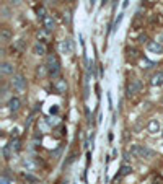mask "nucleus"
<instances>
[{"instance_id":"obj_1","label":"nucleus","mask_w":163,"mask_h":184,"mask_svg":"<svg viewBox=\"0 0 163 184\" xmlns=\"http://www.w3.org/2000/svg\"><path fill=\"white\" fill-rule=\"evenodd\" d=\"M46 67H47V72L51 77H59V73H60V64L59 60H57V57L55 54H49L47 55V59H46Z\"/></svg>"},{"instance_id":"obj_2","label":"nucleus","mask_w":163,"mask_h":184,"mask_svg":"<svg viewBox=\"0 0 163 184\" xmlns=\"http://www.w3.org/2000/svg\"><path fill=\"white\" fill-rule=\"evenodd\" d=\"M130 153L135 155V156H139V158H147V160L155 156V152H153L152 148L145 147V145H139V144H135V145L130 147Z\"/></svg>"},{"instance_id":"obj_3","label":"nucleus","mask_w":163,"mask_h":184,"mask_svg":"<svg viewBox=\"0 0 163 184\" xmlns=\"http://www.w3.org/2000/svg\"><path fill=\"white\" fill-rule=\"evenodd\" d=\"M12 85L16 91H24L26 90V80H24L23 75H13V80H12Z\"/></svg>"},{"instance_id":"obj_4","label":"nucleus","mask_w":163,"mask_h":184,"mask_svg":"<svg viewBox=\"0 0 163 184\" xmlns=\"http://www.w3.org/2000/svg\"><path fill=\"white\" fill-rule=\"evenodd\" d=\"M142 88V81L139 80V78H134V80H130L127 83V95L129 96H134L135 93H139Z\"/></svg>"},{"instance_id":"obj_5","label":"nucleus","mask_w":163,"mask_h":184,"mask_svg":"<svg viewBox=\"0 0 163 184\" xmlns=\"http://www.w3.org/2000/svg\"><path fill=\"white\" fill-rule=\"evenodd\" d=\"M147 49H149V52H153V54H163V44H160L158 41L147 43Z\"/></svg>"},{"instance_id":"obj_6","label":"nucleus","mask_w":163,"mask_h":184,"mask_svg":"<svg viewBox=\"0 0 163 184\" xmlns=\"http://www.w3.org/2000/svg\"><path fill=\"white\" fill-rule=\"evenodd\" d=\"M60 49H62V52L64 54H72L73 52V43H72V39L67 38V39H64L62 41V44H60Z\"/></svg>"},{"instance_id":"obj_7","label":"nucleus","mask_w":163,"mask_h":184,"mask_svg":"<svg viewBox=\"0 0 163 184\" xmlns=\"http://www.w3.org/2000/svg\"><path fill=\"white\" fill-rule=\"evenodd\" d=\"M54 87L57 90V93H60V95H64L65 91H67V83H65L64 78H57L55 83H54Z\"/></svg>"},{"instance_id":"obj_8","label":"nucleus","mask_w":163,"mask_h":184,"mask_svg":"<svg viewBox=\"0 0 163 184\" xmlns=\"http://www.w3.org/2000/svg\"><path fill=\"white\" fill-rule=\"evenodd\" d=\"M160 121L158 119H150V122H149V132L150 134H158L160 132Z\"/></svg>"},{"instance_id":"obj_9","label":"nucleus","mask_w":163,"mask_h":184,"mask_svg":"<svg viewBox=\"0 0 163 184\" xmlns=\"http://www.w3.org/2000/svg\"><path fill=\"white\" fill-rule=\"evenodd\" d=\"M43 23H44V29L46 31H52L55 28V21H54V18H52L51 15H47L46 18L43 20Z\"/></svg>"},{"instance_id":"obj_10","label":"nucleus","mask_w":163,"mask_h":184,"mask_svg":"<svg viewBox=\"0 0 163 184\" xmlns=\"http://www.w3.org/2000/svg\"><path fill=\"white\" fill-rule=\"evenodd\" d=\"M8 108H10V111H18L20 108H21V101H20V98H10V101H8Z\"/></svg>"},{"instance_id":"obj_11","label":"nucleus","mask_w":163,"mask_h":184,"mask_svg":"<svg viewBox=\"0 0 163 184\" xmlns=\"http://www.w3.org/2000/svg\"><path fill=\"white\" fill-rule=\"evenodd\" d=\"M13 70H15V67L10 62H3L2 65H0V72H2L3 75H12Z\"/></svg>"},{"instance_id":"obj_12","label":"nucleus","mask_w":163,"mask_h":184,"mask_svg":"<svg viewBox=\"0 0 163 184\" xmlns=\"http://www.w3.org/2000/svg\"><path fill=\"white\" fill-rule=\"evenodd\" d=\"M150 83L153 87H160V85H163V72H157L152 77V80H150Z\"/></svg>"},{"instance_id":"obj_13","label":"nucleus","mask_w":163,"mask_h":184,"mask_svg":"<svg viewBox=\"0 0 163 184\" xmlns=\"http://www.w3.org/2000/svg\"><path fill=\"white\" fill-rule=\"evenodd\" d=\"M33 49H34V54H36V55H44V54H46V46L41 43V41H38Z\"/></svg>"},{"instance_id":"obj_14","label":"nucleus","mask_w":163,"mask_h":184,"mask_svg":"<svg viewBox=\"0 0 163 184\" xmlns=\"http://www.w3.org/2000/svg\"><path fill=\"white\" fill-rule=\"evenodd\" d=\"M10 39H12V33L8 29H2V31H0V41H2L3 44H7Z\"/></svg>"},{"instance_id":"obj_15","label":"nucleus","mask_w":163,"mask_h":184,"mask_svg":"<svg viewBox=\"0 0 163 184\" xmlns=\"http://www.w3.org/2000/svg\"><path fill=\"white\" fill-rule=\"evenodd\" d=\"M130 173H132V168H130V166H127V165L121 166V176H127V174H130Z\"/></svg>"},{"instance_id":"obj_16","label":"nucleus","mask_w":163,"mask_h":184,"mask_svg":"<svg viewBox=\"0 0 163 184\" xmlns=\"http://www.w3.org/2000/svg\"><path fill=\"white\" fill-rule=\"evenodd\" d=\"M12 152H13V150H12V147H10V145H5V147H3V156L7 158V160L12 156Z\"/></svg>"},{"instance_id":"obj_17","label":"nucleus","mask_w":163,"mask_h":184,"mask_svg":"<svg viewBox=\"0 0 163 184\" xmlns=\"http://www.w3.org/2000/svg\"><path fill=\"white\" fill-rule=\"evenodd\" d=\"M36 13H38V18H41V20H44L46 16H47V15H46V10H44V7H39Z\"/></svg>"},{"instance_id":"obj_18","label":"nucleus","mask_w":163,"mask_h":184,"mask_svg":"<svg viewBox=\"0 0 163 184\" xmlns=\"http://www.w3.org/2000/svg\"><path fill=\"white\" fill-rule=\"evenodd\" d=\"M23 166H24V168H28V170H34V163H33L29 158H26V160L23 161Z\"/></svg>"},{"instance_id":"obj_19","label":"nucleus","mask_w":163,"mask_h":184,"mask_svg":"<svg viewBox=\"0 0 163 184\" xmlns=\"http://www.w3.org/2000/svg\"><path fill=\"white\" fill-rule=\"evenodd\" d=\"M10 147H12V150H13V152H18V150H20V142L18 140H12V144H10Z\"/></svg>"},{"instance_id":"obj_20","label":"nucleus","mask_w":163,"mask_h":184,"mask_svg":"<svg viewBox=\"0 0 163 184\" xmlns=\"http://www.w3.org/2000/svg\"><path fill=\"white\" fill-rule=\"evenodd\" d=\"M140 64H142V69H150V67L153 65V62H149V60H145V59H144Z\"/></svg>"},{"instance_id":"obj_21","label":"nucleus","mask_w":163,"mask_h":184,"mask_svg":"<svg viewBox=\"0 0 163 184\" xmlns=\"http://www.w3.org/2000/svg\"><path fill=\"white\" fill-rule=\"evenodd\" d=\"M46 69H47L46 65H41L39 69H38V75H39V77H43V75H44V70H46Z\"/></svg>"},{"instance_id":"obj_22","label":"nucleus","mask_w":163,"mask_h":184,"mask_svg":"<svg viewBox=\"0 0 163 184\" xmlns=\"http://www.w3.org/2000/svg\"><path fill=\"white\" fill-rule=\"evenodd\" d=\"M121 20H122V15H119L118 18H116V21H114V29H118V26H119V23H121Z\"/></svg>"},{"instance_id":"obj_23","label":"nucleus","mask_w":163,"mask_h":184,"mask_svg":"<svg viewBox=\"0 0 163 184\" xmlns=\"http://www.w3.org/2000/svg\"><path fill=\"white\" fill-rule=\"evenodd\" d=\"M23 46H24V39L16 41V47H18V49H23Z\"/></svg>"},{"instance_id":"obj_24","label":"nucleus","mask_w":163,"mask_h":184,"mask_svg":"<svg viewBox=\"0 0 163 184\" xmlns=\"http://www.w3.org/2000/svg\"><path fill=\"white\" fill-rule=\"evenodd\" d=\"M139 43H147V36H145V34L139 36Z\"/></svg>"},{"instance_id":"obj_25","label":"nucleus","mask_w":163,"mask_h":184,"mask_svg":"<svg viewBox=\"0 0 163 184\" xmlns=\"http://www.w3.org/2000/svg\"><path fill=\"white\" fill-rule=\"evenodd\" d=\"M157 41H158L160 44H163V33H160V34L157 36Z\"/></svg>"},{"instance_id":"obj_26","label":"nucleus","mask_w":163,"mask_h":184,"mask_svg":"<svg viewBox=\"0 0 163 184\" xmlns=\"http://www.w3.org/2000/svg\"><path fill=\"white\" fill-rule=\"evenodd\" d=\"M64 18H65V21L69 23V21H70V13H65V16H64Z\"/></svg>"},{"instance_id":"obj_27","label":"nucleus","mask_w":163,"mask_h":184,"mask_svg":"<svg viewBox=\"0 0 163 184\" xmlns=\"http://www.w3.org/2000/svg\"><path fill=\"white\" fill-rule=\"evenodd\" d=\"M129 2H130V0H124V3H122V7H124V8H127V5H129Z\"/></svg>"},{"instance_id":"obj_28","label":"nucleus","mask_w":163,"mask_h":184,"mask_svg":"<svg viewBox=\"0 0 163 184\" xmlns=\"http://www.w3.org/2000/svg\"><path fill=\"white\" fill-rule=\"evenodd\" d=\"M103 5H106V3H108V0H103V2H101Z\"/></svg>"},{"instance_id":"obj_29","label":"nucleus","mask_w":163,"mask_h":184,"mask_svg":"<svg viewBox=\"0 0 163 184\" xmlns=\"http://www.w3.org/2000/svg\"><path fill=\"white\" fill-rule=\"evenodd\" d=\"M161 103H163V98H161Z\"/></svg>"},{"instance_id":"obj_30","label":"nucleus","mask_w":163,"mask_h":184,"mask_svg":"<svg viewBox=\"0 0 163 184\" xmlns=\"http://www.w3.org/2000/svg\"><path fill=\"white\" fill-rule=\"evenodd\" d=\"M69 2H72V0H69Z\"/></svg>"},{"instance_id":"obj_31","label":"nucleus","mask_w":163,"mask_h":184,"mask_svg":"<svg viewBox=\"0 0 163 184\" xmlns=\"http://www.w3.org/2000/svg\"><path fill=\"white\" fill-rule=\"evenodd\" d=\"M46 2H47V0H46Z\"/></svg>"},{"instance_id":"obj_32","label":"nucleus","mask_w":163,"mask_h":184,"mask_svg":"<svg viewBox=\"0 0 163 184\" xmlns=\"http://www.w3.org/2000/svg\"><path fill=\"white\" fill-rule=\"evenodd\" d=\"M64 184H65V182H64Z\"/></svg>"}]
</instances>
